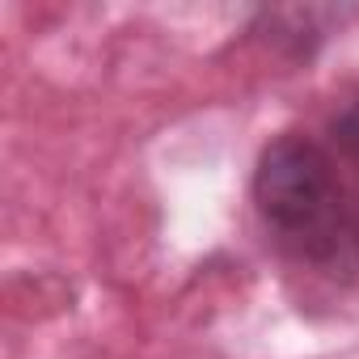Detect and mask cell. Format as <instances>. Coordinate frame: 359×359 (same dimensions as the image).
I'll use <instances>...</instances> for the list:
<instances>
[{
    "label": "cell",
    "mask_w": 359,
    "mask_h": 359,
    "mask_svg": "<svg viewBox=\"0 0 359 359\" xmlns=\"http://www.w3.org/2000/svg\"><path fill=\"white\" fill-rule=\"evenodd\" d=\"M254 208L292 262L325 279L359 275V195L317 140L287 131L262 148Z\"/></svg>",
    "instance_id": "obj_1"
},
{
    "label": "cell",
    "mask_w": 359,
    "mask_h": 359,
    "mask_svg": "<svg viewBox=\"0 0 359 359\" xmlns=\"http://www.w3.org/2000/svg\"><path fill=\"white\" fill-rule=\"evenodd\" d=\"M334 144H338V152L359 169V93L338 110V118H334Z\"/></svg>",
    "instance_id": "obj_2"
}]
</instances>
